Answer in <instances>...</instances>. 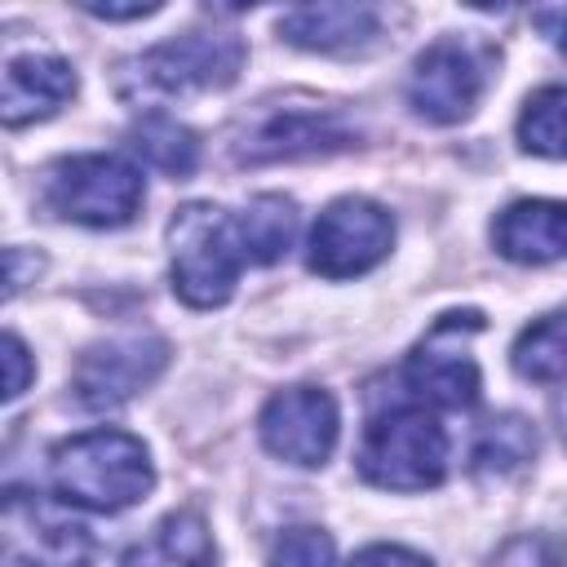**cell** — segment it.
<instances>
[{"mask_svg": "<svg viewBox=\"0 0 567 567\" xmlns=\"http://www.w3.org/2000/svg\"><path fill=\"white\" fill-rule=\"evenodd\" d=\"M49 470L66 505H84L97 514L128 509L155 487V470L142 439L124 430H89L58 443Z\"/></svg>", "mask_w": 567, "mask_h": 567, "instance_id": "6da1fadb", "label": "cell"}, {"mask_svg": "<svg viewBox=\"0 0 567 567\" xmlns=\"http://www.w3.org/2000/svg\"><path fill=\"white\" fill-rule=\"evenodd\" d=\"M168 252H173V292L195 310H213L230 301L239 270L248 261L239 221L217 204H182L168 221Z\"/></svg>", "mask_w": 567, "mask_h": 567, "instance_id": "7a4b0ae2", "label": "cell"}, {"mask_svg": "<svg viewBox=\"0 0 567 567\" xmlns=\"http://www.w3.org/2000/svg\"><path fill=\"white\" fill-rule=\"evenodd\" d=\"M244 66V40L239 35H208L190 31L168 44H155L137 58H128L115 75L120 97L128 102H155V97H186L204 89H226Z\"/></svg>", "mask_w": 567, "mask_h": 567, "instance_id": "3957f363", "label": "cell"}, {"mask_svg": "<svg viewBox=\"0 0 567 567\" xmlns=\"http://www.w3.org/2000/svg\"><path fill=\"white\" fill-rule=\"evenodd\" d=\"M359 474L390 492H425L447 474V434L443 425L412 403L377 412L359 443Z\"/></svg>", "mask_w": 567, "mask_h": 567, "instance_id": "277c9868", "label": "cell"}, {"mask_svg": "<svg viewBox=\"0 0 567 567\" xmlns=\"http://www.w3.org/2000/svg\"><path fill=\"white\" fill-rule=\"evenodd\" d=\"M146 195L142 173L120 155H71L44 177V204L80 226H124L137 217Z\"/></svg>", "mask_w": 567, "mask_h": 567, "instance_id": "5b68a950", "label": "cell"}, {"mask_svg": "<svg viewBox=\"0 0 567 567\" xmlns=\"http://www.w3.org/2000/svg\"><path fill=\"white\" fill-rule=\"evenodd\" d=\"M4 567H89L93 536L80 518L40 492H4Z\"/></svg>", "mask_w": 567, "mask_h": 567, "instance_id": "8992f818", "label": "cell"}, {"mask_svg": "<svg viewBox=\"0 0 567 567\" xmlns=\"http://www.w3.org/2000/svg\"><path fill=\"white\" fill-rule=\"evenodd\" d=\"M354 142V128L332 106H257L252 120L235 133L239 164H275V159H310L332 155Z\"/></svg>", "mask_w": 567, "mask_h": 567, "instance_id": "52a82bcc", "label": "cell"}, {"mask_svg": "<svg viewBox=\"0 0 567 567\" xmlns=\"http://www.w3.org/2000/svg\"><path fill=\"white\" fill-rule=\"evenodd\" d=\"M390 244H394L390 213L363 195H346L319 213L306 261L323 279H350V275L372 270L390 252Z\"/></svg>", "mask_w": 567, "mask_h": 567, "instance_id": "ba28073f", "label": "cell"}, {"mask_svg": "<svg viewBox=\"0 0 567 567\" xmlns=\"http://www.w3.org/2000/svg\"><path fill=\"white\" fill-rule=\"evenodd\" d=\"M483 328L478 310L443 315L408 354V385L416 399L434 408H470L478 399V363L470 354V337Z\"/></svg>", "mask_w": 567, "mask_h": 567, "instance_id": "9c48e42d", "label": "cell"}, {"mask_svg": "<svg viewBox=\"0 0 567 567\" xmlns=\"http://www.w3.org/2000/svg\"><path fill=\"white\" fill-rule=\"evenodd\" d=\"M257 430H261V443H266L270 456L288 461V465H306V470L323 465L332 456L337 430H341L337 399L328 390H319V385L279 390L261 408Z\"/></svg>", "mask_w": 567, "mask_h": 567, "instance_id": "30bf717a", "label": "cell"}, {"mask_svg": "<svg viewBox=\"0 0 567 567\" xmlns=\"http://www.w3.org/2000/svg\"><path fill=\"white\" fill-rule=\"evenodd\" d=\"M168 363V346L151 332H124L80 354L75 363V399L93 412H111L146 390Z\"/></svg>", "mask_w": 567, "mask_h": 567, "instance_id": "8fae6325", "label": "cell"}, {"mask_svg": "<svg viewBox=\"0 0 567 567\" xmlns=\"http://www.w3.org/2000/svg\"><path fill=\"white\" fill-rule=\"evenodd\" d=\"M478 93H483V71L461 40H434L408 75V106L430 124L465 120Z\"/></svg>", "mask_w": 567, "mask_h": 567, "instance_id": "7c38bea8", "label": "cell"}, {"mask_svg": "<svg viewBox=\"0 0 567 567\" xmlns=\"http://www.w3.org/2000/svg\"><path fill=\"white\" fill-rule=\"evenodd\" d=\"M75 93L71 62L53 53H18L4 62V89H0V115L9 128L53 115Z\"/></svg>", "mask_w": 567, "mask_h": 567, "instance_id": "4fadbf2b", "label": "cell"}, {"mask_svg": "<svg viewBox=\"0 0 567 567\" xmlns=\"http://www.w3.org/2000/svg\"><path fill=\"white\" fill-rule=\"evenodd\" d=\"M496 252L518 266H545L567 257V204L558 199H518L492 226Z\"/></svg>", "mask_w": 567, "mask_h": 567, "instance_id": "5bb4252c", "label": "cell"}, {"mask_svg": "<svg viewBox=\"0 0 567 567\" xmlns=\"http://www.w3.org/2000/svg\"><path fill=\"white\" fill-rule=\"evenodd\" d=\"M279 35L297 49L350 53L377 35V9L372 4H297L279 18Z\"/></svg>", "mask_w": 567, "mask_h": 567, "instance_id": "9a60e30c", "label": "cell"}, {"mask_svg": "<svg viewBox=\"0 0 567 567\" xmlns=\"http://www.w3.org/2000/svg\"><path fill=\"white\" fill-rule=\"evenodd\" d=\"M120 567H213V540L204 518L190 509L164 514L137 545H128Z\"/></svg>", "mask_w": 567, "mask_h": 567, "instance_id": "2e32d148", "label": "cell"}, {"mask_svg": "<svg viewBox=\"0 0 567 567\" xmlns=\"http://www.w3.org/2000/svg\"><path fill=\"white\" fill-rule=\"evenodd\" d=\"M509 359H514V372L523 381H536V385L567 381V306L527 323L518 332Z\"/></svg>", "mask_w": 567, "mask_h": 567, "instance_id": "e0dca14e", "label": "cell"}, {"mask_svg": "<svg viewBox=\"0 0 567 567\" xmlns=\"http://www.w3.org/2000/svg\"><path fill=\"white\" fill-rule=\"evenodd\" d=\"M235 221H239L244 252L257 266L279 261L297 239V204L288 195H257Z\"/></svg>", "mask_w": 567, "mask_h": 567, "instance_id": "ac0fdd59", "label": "cell"}, {"mask_svg": "<svg viewBox=\"0 0 567 567\" xmlns=\"http://www.w3.org/2000/svg\"><path fill=\"white\" fill-rule=\"evenodd\" d=\"M133 151L151 164V168H159V173H168V177H186V173H195V164H199V142H195V133L186 128V124H177L173 115H164V111H146L137 124H133Z\"/></svg>", "mask_w": 567, "mask_h": 567, "instance_id": "d6986e66", "label": "cell"}, {"mask_svg": "<svg viewBox=\"0 0 567 567\" xmlns=\"http://www.w3.org/2000/svg\"><path fill=\"white\" fill-rule=\"evenodd\" d=\"M518 142L532 155L567 159V84H545L523 102Z\"/></svg>", "mask_w": 567, "mask_h": 567, "instance_id": "ffe728a7", "label": "cell"}, {"mask_svg": "<svg viewBox=\"0 0 567 567\" xmlns=\"http://www.w3.org/2000/svg\"><path fill=\"white\" fill-rule=\"evenodd\" d=\"M532 452H536V430H532V421L505 412V416H492V421L478 430L474 470H478V474H509V470H518L523 461H532Z\"/></svg>", "mask_w": 567, "mask_h": 567, "instance_id": "44dd1931", "label": "cell"}, {"mask_svg": "<svg viewBox=\"0 0 567 567\" xmlns=\"http://www.w3.org/2000/svg\"><path fill=\"white\" fill-rule=\"evenodd\" d=\"M337 554H332V540L328 532L319 527H292L279 536L275 554H270V567H332Z\"/></svg>", "mask_w": 567, "mask_h": 567, "instance_id": "7402d4cb", "label": "cell"}, {"mask_svg": "<svg viewBox=\"0 0 567 567\" xmlns=\"http://www.w3.org/2000/svg\"><path fill=\"white\" fill-rule=\"evenodd\" d=\"M31 381V359L27 346L18 341V332H4V403H13Z\"/></svg>", "mask_w": 567, "mask_h": 567, "instance_id": "603a6c76", "label": "cell"}, {"mask_svg": "<svg viewBox=\"0 0 567 567\" xmlns=\"http://www.w3.org/2000/svg\"><path fill=\"white\" fill-rule=\"evenodd\" d=\"M350 567H430V558H421L403 545H368L350 558Z\"/></svg>", "mask_w": 567, "mask_h": 567, "instance_id": "cb8c5ba5", "label": "cell"}, {"mask_svg": "<svg viewBox=\"0 0 567 567\" xmlns=\"http://www.w3.org/2000/svg\"><path fill=\"white\" fill-rule=\"evenodd\" d=\"M532 22L558 44V53H567V4H545V9H532Z\"/></svg>", "mask_w": 567, "mask_h": 567, "instance_id": "d4e9b609", "label": "cell"}, {"mask_svg": "<svg viewBox=\"0 0 567 567\" xmlns=\"http://www.w3.org/2000/svg\"><path fill=\"white\" fill-rule=\"evenodd\" d=\"M84 13H93V18H111V22H120V18H146V13H159V4L151 0V4H97V0H84L80 4Z\"/></svg>", "mask_w": 567, "mask_h": 567, "instance_id": "484cf974", "label": "cell"}, {"mask_svg": "<svg viewBox=\"0 0 567 567\" xmlns=\"http://www.w3.org/2000/svg\"><path fill=\"white\" fill-rule=\"evenodd\" d=\"M563 434H567V399H563Z\"/></svg>", "mask_w": 567, "mask_h": 567, "instance_id": "4316f807", "label": "cell"}]
</instances>
